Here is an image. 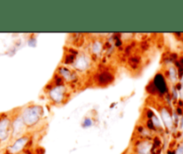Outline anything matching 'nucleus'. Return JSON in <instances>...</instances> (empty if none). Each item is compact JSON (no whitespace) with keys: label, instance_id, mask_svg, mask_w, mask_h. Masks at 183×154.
<instances>
[{"label":"nucleus","instance_id":"obj_1","mask_svg":"<svg viewBox=\"0 0 183 154\" xmlns=\"http://www.w3.org/2000/svg\"><path fill=\"white\" fill-rule=\"evenodd\" d=\"M23 118H24V121L27 125H33L39 118V110L34 109V108L29 109L28 110H26V112L23 116Z\"/></svg>","mask_w":183,"mask_h":154},{"label":"nucleus","instance_id":"obj_2","mask_svg":"<svg viewBox=\"0 0 183 154\" xmlns=\"http://www.w3.org/2000/svg\"><path fill=\"white\" fill-rule=\"evenodd\" d=\"M97 81L100 85H107L113 81V76L107 72H103L97 75Z\"/></svg>","mask_w":183,"mask_h":154},{"label":"nucleus","instance_id":"obj_3","mask_svg":"<svg viewBox=\"0 0 183 154\" xmlns=\"http://www.w3.org/2000/svg\"><path fill=\"white\" fill-rule=\"evenodd\" d=\"M154 84H155V88L157 89L160 92L163 93L166 91V84H165V82H164V79H163L162 74H157L155 76Z\"/></svg>","mask_w":183,"mask_h":154},{"label":"nucleus","instance_id":"obj_4","mask_svg":"<svg viewBox=\"0 0 183 154\" xmlns=\"http://www.w3.org/2000/svg\"><path fill=\"white\" fill-rule=\"evenodd\" d=\"M27 141H28V139H27L26 137H23V138L17 140L16 142H15L14 145L12 146V148H11L12 152H20L21 149L23 148V146L26 144Z\"/></svg>","mask_w":183,"mask_h":154},{"label":"nucleus","instance_id":"obj_5","mask_svg":"<svg viewBox=\"0 0 183 154\" xmlns=\"http://www.w3.org/2000/svg\"><path fill=\"white\" fill-rule=\"evenodd\" d=\"M8 120H4L0 123V139H5L7 136V126H8Z\"/></svg>","mask_w":183,"mask_h":154},{"label":"nucleus","instance_id":"obj_6","mask_svg":"<svg viewBox=\"0 0 183 154\" xmlns=\"http://www.w3.org/2000/svg\"><path fill=\"white\" fill-rule=\"evenodd\" d=\"M162 118L164 122V124L166 125V126L170 127L172 124V118L170 116L169 112L166 110H162Z\"/></svg>","mask_w":183,"mask_h":154},{"label":"nucleus","instance_id":"obj_7","mask_svg":"<svg viewBox=\"0 0 183 154\" xmlns=\"http://www.w3.org/2000/svg\"><path fill=\"white\" fill-rule=\"evenodd\" d=\"M151 151V144L148 142H143L139 146L140 154H149Z\"/></svg>","mask_w":183,"mask_h":154},{"label":"nucleus","instance_id":"obj_8","mask_svg":"<svg viewBox=\"0 0 183 154\" xmlns=\"http://www.w3.org/2000/svg\"><path fill=\"white\" fill-rule=\"evenodd\" d=\"M59 88H56L52 92H51V96L52 98L57 100V101H60L61 99H62V92H59Z\"/></svg>","mask_w":183,"mask_h":154},{"label":"nucleus","instance_id":"obj_9","mask_svg":"<svg viewBox=\"0 0 183 154\" xmlns=\"http://www.w3.org/2000/svg\"><path fill=\"white\" fill-rule=\"evenodd\" d=\"M139 63H140V58H137V57H132V58H129V65L131 66L132 68H134V69L138 67Z\"/></svg>","mask_w":183,"mask_h":154},{"label":"nucleus","instance_id":"obj_10","mask_svg":"<svg viewBox=\"0 0 183 154\" xmlns=\"http://www.w3.org/2000/svg\"><path fill=\"white\" fill-rule=\"evenodd\" d=\"M86 65H87L86 64V61L83 59V58H80L78 60L76 66H77L78 68H80V69H83V68L86 67Z\"/></svg>","mask_w":183,"mask_h":154},{"label":"nucleus","instance_id":"obj_11","mask_svg":"<svg viewBox=\"0 0 183 154\" xmlns=\"http://www.w3.org/2000/svg\"><path fill=\"white\" fill-rule=\"evenodd\" d=\"M156 90H157V89L155 88L154 82H151L149 85H148V87H147V91H148L150 94H154L155 91H156Z\"/></svg>","mask_w":183,"mask_h":154},{"label":"nucleus","instance_id":"obj_12","mask_svg":"<svg viewBox=\"0 0 183 154\" xmlns=\"http://www.w3.org/2000/svg\"><path fill=\"white\" fill-rule=\"evenodd\" d=\"M20 128H21V119H18L14 123V130H15V132L20 131Z\"/></svg>","mask_w":183,"mask_h":154},{"label":"nucleus","instance_id":"obj_13","mask_svg":"<svg viewBox=\"0 0 183 154\" xmlns=\"http://www.w3.org/2000/svg\"><path fill=\"white\" fill-rule=\"evenodd\" d=\"M170 75H171V78L172 79V81H175V79H176V72H175L174 68H171L170 69Z\"/></svg>","mask_w":183,"mask_h":154},{"label":"nucleus","instance_id":"obj_14","mask_svg":"<svg viewBox=\"0 0 183 154\" xmlns=\"http://www.w3.org/2000/svg\"><path fill=\"white\" fill-rule=\"evenodd\" d=\"M73 59H74V56H73V55H69V56H67V57H66L65 63H67V64L71 63V62L73 61Z\"/></svg>","mask_w":183,"mask_h":154},{"label":"nucleus","instance_id":"obj_15","mask_svg":"<svg viewBox=\"0 0 183 154\" xmlns=\"http://www.w3.org/2000/svg\"><path fill=\"white\" fill-rule=\"evenodd\" d=\"M148 47H149V45L148 44V42H142L141 43V48H142L143 50H147L148 49Z\"/></svg>","mask_w":183,"mask_h":154},{"label":"nucleus","instance_id":"obj_16","mask_svg":"<svg viewBox=\"0 0 183 154\" xmlns=\"http://www.w3.org/2000/svg\"><path fill=\"white\" fill-rule=\"evenodd\" d=\"M92 125V121L90 119H86L84 121V126H90Z\"/></svg>","mask_w":183,"mask_h":154},{"label":"nucleus","instance_id":"obj_17","mask_svg":"<svg viewBox=\"0 0 183 154\" xmlns=\"http://www.w3.org/2000/svg\"><path fill=\"white\" fill-rule=\"evenodd\" d=\"M175 154H183V144L178 148V150L176 151V153Z\"/></svg>","mask_w":183,"mask_h":154},{"label":"nucleus","instance_id":"obj_18","mask_svg":"<svg viewBox=\"0 0 183 154\" xmlns=\"http://www.w3.org/2000/svg\"><path fill=\"white\" fill-rule=\"evenodd\" d=\"M98 43H96V44L94 45V48H93V50L96 52H99V50H100V47H99V45H98Z\"/></svg>","mask_w":183,"mask_h":154},{"label":"nucleus","instance_id":"obj_19","mask_svg":"<svg viewBox=\"0 0 183 154\" xmlns=\"http://www.w3.org/2000/svg\"><path fill=\"white\" fill-rule=\"evenodd\" d=\"M147 125H148V126L150 128V129H153V128H154V124H153V122H152V121H148Z\"/></svg>","mask_w":183,"mask_h":154},{"label":"nucleus","instance_id":"obj_20","mask_svg":"<svg viewBox=\"0 0 183 154\" xmlns=\"http://www.w3.org/2000/svg\"><path fill=\"white\" fill-rule=\"evenodd\" d=\"M153 122H154L153 124H155V125H158V126L160 125V124H159V121H158V120H157V118H155V117L153 118Z\"/></svg>","mask_w":183,"mask_h":154},{"label":"nucleus","instance_id":"obj_21","mask_svg":"<svg viewBox=\"0 0 183 154\" xmlns=\"http://www.w3.org/2000/svg\"><path fill=\"white\" fill-rule=\"evenodd\" d=\"M153 116H154L153 112H152V111H151L150 110H148V118H152Z\"/></svg>","mask_w":183,"mask_h":154},{"label":"nucleus","instance_id":"obj_22","mask_svg":"<svg viewBox=\"0 0 183 154\" xmlns=\"http://www.w3.org/2000/svg\"><path fill=\"white\" fill-rule=\"evenodd\" d=\"M62 82H63V80H62V78H57V84H60V83H62Z\"/></svg>","mask_w":183,"mask_h":154},{"label":"nucleus","instance_id":"obj_23","mask_svg":"<svg viewBox=\"0 0 183 154\" xmlns=\"http://www.w3.org/2000/svg\"><path fill=\"white\" fill-rule=\"evenodd\" d=\"M71 53H73V54H77V51H75V50H73V49H70Z\"/></svg>","mask_w":183,"mask_h":154},{"label":"nucleus","instance_id":"obj_24","mask_svg":"<svg viewBox=\"0 0 183 154\" xmlns=\"http://www.w3.org/2000/svg\"><path fill=\"white\" fill-rule=\"evenodd\" d=\"M178 113H179V114H181V110L178 109Z\"/></svg>","mask_w":183,"mask_h":154},{"label":"nucleus","instance_id":"obj_25","mask_svg":"<svg viewBox=\"0 0 183 154\" xmlns=\"http://www.w3.org/2000/svg\"><path fill=\"white\" fill-rule=\"evenodd\" d=\"M168 154H174V153H173V152H168Z\"/></svg>","mask_w":183,"mask_h":154},{"label":"nucleus","instance_id":"obj_26","mask_svg":"<svg viewBox=\"0 0 183 154\" xmlns=\"http://www.w3.org/2000/svg\"><path fill=\"white\" fill-rule=\"evenodd\" d=\"M183 125V118H182V122H181V126H182Z\"/></svg>","mask_w":183,"mask_h":154}]
</instances>
